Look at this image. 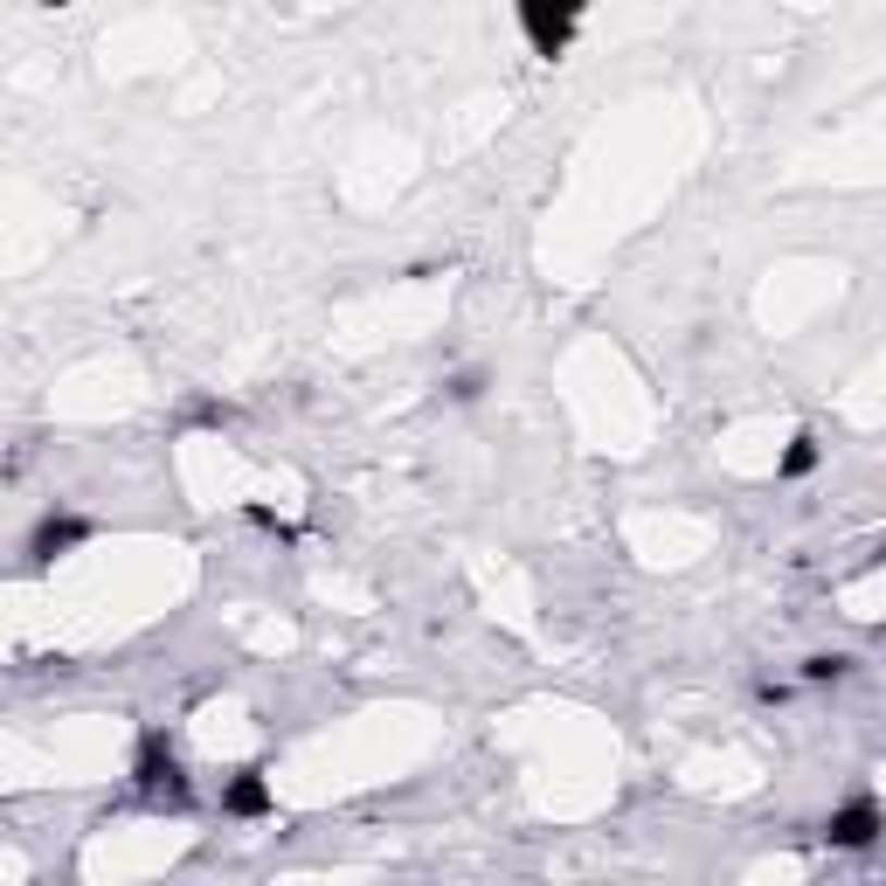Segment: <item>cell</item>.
Segmentation results:
<instances>
[{
    "label": "cell",
    "instance_id": "obj_1",
    "mask_svg": "<svg viewBox=\"0 0 886 886\" xmlns=\"http://www.w3.org/2000/svg\"><path fill=\"white\" fill-rule=\"evenodd\" d=\"M582 8H589V0H520L526 42H534L540 55H561V49H569V35H575V14Z\"/></svg>",
    "mask_w": 886,
    "mask_h": 886
},
{
    "label": "cell",
    "instance_id": "obj_2",
    "mask_svg": "<svg viewBox=\"0 0 886 886\" xmlns=\"http://www.w3.org/2000/svg\"><path fill=\"white\" fill-rule=\"evenodd\" d=\"M139 789H146V797H166V803H187V776H180V762L166 756L160 741L139 756Z\"/></svg>",
    "mask_w": 886,
    "mask_h": 886
},
{
    "label": "cell",
    "instance_id": "obj_3",
    "mask_svg": "<svg viewBox=\"0 0 886 886\" xmlns=\"http://www.w3.org/2000/svg\"><path fill=\"white\" fill-rule=\"evenodd\" d=\"M824 838L845 845V852H865V845L879 838V803H845L832 824H824Z\"/></svg>",
    "mask_w": 886,
    "mask_h": 886
},
{
    "label": "cell",
    "instance_id": "obj_4",
    "mask_svg": "<svg viewBox=\"0 0 886 886\" xmlns=\"http://www.w3.org/2000/svg\"><path fill=\"white\" fill-rule=\"evenodd\" d=\"M84 534H90V526H84L77 513H63V520H42V526H35V540H28V554H35V561H55L63 548H77Z\"/></svg>",
    "mask_w": 886,
    "mask_h": 886
},
{
    "label": "cell",
    "instance_id": "obj_5",
    "mask_svg": "<svg viewBox=\"0 0 886 886\" xmlns=\"http://www.w3.org/2000/svg\"><path fill=\"white\" fill-rule=\"evenodd\" d=\"M263 803H271V789H263V776H242V783L229 789V810H236V818H257Z\"/></svg>",
    "mask_w": 886,
    "mask_h": 886
},
{
    "label": "cell",
    "instance_id": "obj_6",
    "mask_svg": "<svg viewBox=\"0 0 886 886\" xmlns=\"http://www.w3.org/2000/svg\"><path fill=\"white\" fill-rule=\"evenodd\" d=\"M810 464H818V444H810V437H797V444H789V458H783V471L797 478V471H810Z\"/></svg>",
    "mask_w": 886,
    "mask_h": 886
},
{
    "label": "cell",
    "instance_id": "obj_7",
    "mask_svg": "<svg viewBox=\"0 0 886 886\" xmlns=\"http://www.w3.org/2000/svg\"><path fill=\"white\" fill-rule=\"evenodd\" d=\"M845 665H852V658H810V665H803V672H810V678H838Z\"/></svg>",
    "mask_w": 886,
    "mask_h": 886
},
{
    "label": "cell",
    "instance_id": "obj_8",
    "mask_svg": "<svg viewBox=\"0 0 886 886\" xmlns=\"http://www.w3.org/2000/svg\"><path fill=\"white\" fill-rule=\"evenodd\" d=\"M42 8H70V0H42Z\"/></svg>",
    "mask_w": 886,
    "mask_h": 886
}]
</instances>
